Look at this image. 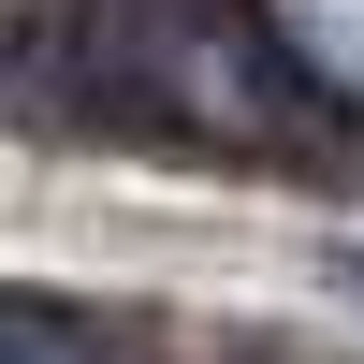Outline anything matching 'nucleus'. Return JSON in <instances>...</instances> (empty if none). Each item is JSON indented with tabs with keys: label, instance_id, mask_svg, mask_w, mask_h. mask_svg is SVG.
I'll return each mask as SVG.
<instances>
[{
	"label": "nucleus",
	"instance_id": "obj_1",
	"mask_svg": "<svg viewBox=\"0 0 364 364\" xmlns=\"http://www.w3.org/2000/svg\"><path fill=\"white\" fill-rule=\"evenodd\" d=\"M87 73H102V117L175 146H291V58L262 44V15L233 0H102L87 29Z\"/></svg>",
	"mask_w": 364,
	"mask_h": 364
},
{
	"label": "nucleus",
	"instance_id": "obj_2",
	"mask_svg": "<svg viewBox=\"0 0 364 364\" xmlns=\"http://www.w3.org/2000/svg\"><path fill=\"white\" fill-rule=\"evenodd\" d=\"M0 364H102V350H87L58 306H0Z\"/></svg>",
	"mask_w": 364,
	"mask_h": 364
}]
</instances>
